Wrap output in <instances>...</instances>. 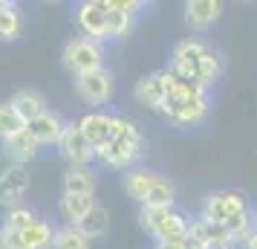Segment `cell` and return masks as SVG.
I'll list each match as a JSON object with an SVG mask.
<instances>
[{"label": "cell", "instance_id": "7", "mask_svg": "<svg viewBox=\"0 0 257 249\" xmlns=\"http://www.w3.org/2000/svg\"><path fill=\"white\" fill-rule=\"evenodd\" d=\"M142 156H145V145H139V142H116V139H110L107 145H101V148L95 151L98 165L110 168V171H121V174L139 168Z\"/></svg>", "mask_w": 257, "mask_h": 249}, {"label": "cell", "instance_id": "4", "mask_svg": "<svg viewBox=\"0 0 257 249\" xmlns=\"http://www.w3.org/2000/svg\"><path fill=\"white\" fill-rule=\"evenodd\" d=\"M61 64L64 70L70 72L72 78L75 75H84V72H93L104 67V44H95L90 38L75 35L70 38L64 49H61Z\"/></svg>", "mask_w": 257, "mask_h": 249}, {"label": "cell", "instance_id": "19", "mask_svg": "<svg viewBox=\"0 0 257 249\" xmlns=\"http://www.w3.org/2000/svg\"><path fill=\"white\" fill-rule=\"evenodd\" d=\"M136 15L124 12L118 6V0H107V44L110 41H124L136 29Z\"/></svg>", "mask_w": 257, "mask_h": 249}, {"label": "cell", "instance_id": "22", "mask_svg": "<svg viewBox=\"0 0 257 249\" xmlns=\"http://www.w3.org/2000/svg\"><path fill=\"white\" fill-rule=\"evenodd\" d=\"M225 232H222V226L211 223V220H205L202 214H197V217H191V226H188V243L194 249H205L211 243V240H217V237H222Z\"/></svg>", "mask_w": 257, "mask_h": 249}, {"label": "cell", "instance_id": "5", "mask_svg": "<svg viewBox=\"0 0 257 249\" xmlns=\"http://www.w3.org/2000/svg\"><path fill=\"white\" fill-rule=\"evenodd\" d=\"M72 87H75V96L90 110H107V105L116 96V75L107 70V67H101V70L75 75L72 78Z\"/></svg>", "mask_w": 257, "mask_h": 249}, {"label": "cell", "instance_id": "16", "mask_svg": "<svg viewBox=\"0 0 257 249\" xmlns=\"http://www.w3.org/2000/svg\"><path fill=\"white\" fill-rule=\"evenodd\" d=\"M9 105H12V110L21 116L24 125H29L32 119H38L41 113H47L49 110L47 96L41 93V90H35V87H21V90L9 99Z\"/></svg>", "mask_w": 257, "mask_h": 249}, {"label": "cell", "instance_id": "23", "mask_svg": "<svg viewBox=\"0 0 257 249\" xmlns=\"http://www.w3.org/2000/svg\"><path fill=\"white\" fill-rule=\"evenodd\" d=\"M75 226H78L84 235H87V237H90V240L95 243L98 237H104L107 232H110V212H107L101 203H95L93 209L84 214V217H81V220H78Z\"/></svg>", "mask_w": 257, "mask_h": 249}, {"label": "cell", "instance_id": "18", "mask_svg": "<svg viewBox=\"0 0 257 249\" xmlns=\"http://www.w3.org/2000/svg\"><path fill=\"white\" fill-rule=\"evenodd\" d=\"M61 194H78V197H95V171L93 168L70 165L61 180Z\"/></svg>", "mask_w": 257, "mask_h": 249}, {"label": "cell", "instance_id": "31", "mask_svg": "<svg viewBox=\"0 0 257 249\" xmlns=\"http://www.w3.org/2000/svg\"><path fill=\"white\" fill-rule=\"evenodd\" d=\"M153 249H194L188 240H174V243H153Z\"/></svg>", "mask_w": 257, "mask_h": 249}, {"label": "cell", "instance_id": "17", "mask_svg": "<svg viewBox=\"0 0 257 249\" xmlns=\"http://www.w3.org/2000/svg\"><path fill=\"white\" fill-rule=\"evenodd\" d=\"M26 29V18L21 12V6L12 3V0H0V41L12 44V41H21Z\"/></svg>", "mask_w": 257, "mask_h": 249}, {"label": "cell", "instance_id": "3", "mask_svg": "<svg viewBox=\"0 0 257 249\" xmlns=\"http://www.w3.org/2000/svg\"><path fill=\"white\" fill-rule=\"evenodd\" d=\"M139 226L151 235L153 243H174V240H185L188 237L191 217L182 209H176V206H171V209H148V206H142Z\"/></svg>", "mask_w": 257, "mask_h": 249}, {"label": "cell", "instance_id": "20", "mask_svg": "<svg viewBox=\"0 0 257 249\" xmlns=\"http://www.w3.org/2000/svg\"><path fill=\"white\" fill-rule=\"evenodd\" d=\"M156 177H159L156 171H148V168H133V171H127V174L121 177V189H124V194H127L130 200H136L142 206V203L148 200V194H151Z\"/></svg>", "mask_w": 257, "mask_h": 249}, {"label": "cell", "instance_id": "27", "mask_svg": "<svg viewBox=\"0 0 257 249\" xmlns=\"http://www.w3.org/2000/svg\"><path fill=\"white\" fill-rule=\"evenodd\" d=\"M52 249H93V240L84 235L78 226H55Z\"/></svg>", "mask_w": 257, "mask_h": 249}, {"label": "cell", "instance_id": "6", "mask_svg": "<svg viewBox=\"0 0 257 249\" xmlns=\"http://www.w3.org/2000/svg\"><path fill=\"white\" fill-rule=\"evenodd\" d=\"M72 21L81 38L107 44V0H84L72 9Z\"/></svg>", "mask_w": 257, "mask_h": 249}, {"label": "cell", "instance_id": "30", "mask_svg": "<svg viewBox=\"0 0 257 249\" xmlns=\"http://www.w3.org/2000/svg\"><path fill=\"white\" fill-rule=\"evenodd\" d=\"M205 249H240V246H237V243H234L228 235H222V237H217V240H211Z\"/></svg>", "mask_w": 257, "mask_h": 249}, {"label": "cell", "instance_id": "26", "mask_svg": "<svg viewBox=\"0 0 257 249\" xmlns=\"http://www.w3.org/2000/svg\"><path fill=\"white\" fill-rule=\"evenodd\" d=\"M110 139L116 142H139L145 145V136H142V128L124 113H110Z\"/></svg>", "mask_w": 257, "mask_h": 249}, {"label": "cell", "instance_id": "14", "mask_svg": "<svg viewBox=\"0 0 257 249\" xmlns=\"http://www.w3.org/2000/svg\"><path fill=\"white\" fill-rule=\"evenodd\" d=\"M75 128L87 139V145L98 151L101 145L110 142V110H87L75 119Z\"/></svg>", "mask_w": 257, "mask_h": 249}, {"label": "cell", "instance_id": "25", "mask_svg": "<svg viewBox=\"0 0 257 249\" xmlns=\"http://www.w3.org/2000/svg\"><path fill=\"white\" fill-rule=\"evenodd\" d=\"M41 217H44V214L38 212L35 206H26V203H21V206L6 209L0 229H6V232H24V229H29L32 223H38Z\"/></svg>", "mask_w": 257, "mask_h": 249}, {"label": "cell", "instance_id": "9", "mask_svg": "<svg viewBox=\"0 0 257 249\" xmlns=\"http://www.w3.org/2000/svg\"><path fill=\"white\" fill-rule=\"evenodd\" d=\"M248 206H245V194L243 191H234V189H222V191H214V194H208L205 197V203H202V217L205 220H211V223H228L234 214L245 212Z\"/></svg>", "mask_w": 257, "mask_h": 249}, {"label": "cell", "instance_id": "29", "mask_svg": "<svg viewBox=\"0 0 257 249\" xmlns=\"http://www.w3.org/2000/svg\"><path fill=\"white\" fill-rule=\"evenodd\" d=\"M26 125L21 122V116L12 110V105L9 102H0V142L3 139H9V136H15L18 131H24Z\"/></svg>", "mask_w": 257, "mask_h": 249}, {"label": "cell", "instance_id": "21", "mask_svg": "<svg viewBox=\"0 0 257 249\" xmlns=\"http://www.w3.org/2000/svg\"><path fill=\"white\" fill-rule=\"evenodd\" d=\"M133 99L139 102V105H145L148 110H159L162 107V84H159V75L156 72H148V75H142L139 81H136V87H133Z\"/></svg>", "mask_w": 257, "mask_h": 249}, {"label": "cell", "instance_id": "32", "mask_svg": "<svg viewBox=\"0 0 257 249\" xmlns=\"http://www.w3.org/2000/svg\"><path fill=\"white\" fill-rule=\"evenodd\" d=\"M251 223H254V232H257V209H251Z\"/></svg>", "mask_w": 257, "mask_h": 249}, {"label": "cell", "instance_id": "24", "mask_svg": "<svg viewBox=\"0 0 257 249\" xmlns=\"http://www.w3.org/2000/svg\"><path fill=\"white\" fill-rule=\"evenodd\" d=\"M95 206V197H78V194H61L58 200V214L61 220L67 226H75L78 220H81L84 214L90 212Z\"/></svg>", "mask_w": 257, "mask_h": 249}, {"label": "cell", "instance_id": "15", "mask_svg": "<svg viewBox=\"0 0 257 249\" xmlns=\"http://www.w3.org/2000/svg\"><path fill=\"white\" fill-rule=\"evenodd\" d=\"M222 18V3L220 0H191L185 3V15L182 21L191 32H208L214 24Z\"/></svg>", "mask_w": 257, "mask_h": 249}, {"label": "cell", "instance_id": "12", "mask_svg": "<svg viewBox=\"0 0 257 249\" xmlns=\"http://www.w3.org/2000/svg\"><path fill=\"white\" fill-rule=\"evenodd\" d=\"M41 145L29 136V131H18L15 136L9 139H3L0 142V154H3V162H9V165H24L29 168V162H35L38 156H41Z\"/></svg>", "mask_w": 257, "mask_h": 249}, {"label": "cell", "instance_id": "2", "mask_svg": "<svg viewBox=\"0 0 257 249\" xmlns=\"http://www.w3.org/2000/svg\"><path fill=\"white\" fill-rule=\"evenodd\" d=\"M208 110H211V93L208 90H202L197 84L179 78L174 96H168L156 113H159L165 122H171L174 128H197V125H202V122L208 119Z\"/></svg>", "mask_w": 257, "mask_h": 249}, {"label": "cell", "instance_id": "8", "mask_svg": "<svg viewBox=\"0 0 257 249\" xmlns=\"http://www.w3.org/2000/svg\"><path fill=\"white\" fill-rule=\"evenodd\" d=\"M55 226L47 217H41L24 232H6L0 229V249H52Z\"/></svg>", "mask_w": 257, "mask_h": 249}, {"label": "cell", "instance_id": "1", "mask_svg": "<svg viewBox=\"0 0 257 249\" xmlns=\"http://www.w3.org/2000/svg\"><path fill=\"white\" fill-rule=\"evenodd\" d=\"M168 70L174 72L176 78L197 84V87L211 93L217 87V81L222 78L225 61H222L220 49L214 44H208L205 38H182V41L174 44Z\"/></svg>", "mask_w": 257, "mask_h": 249}, {"label": "cell", "instance_id": "11", "mask_svg": "<svg viewBox=\"0 0 257 249\" xmlns=\"http://www.w3.org/2000/svg\"><path fill=\"white\" fill-rule=\"evenodd\" d=\"M55 151H58V156L64 159V162L78 165V168H90L95 162V151L87 145V139H84L81 133H78L75 122H70V125H67V131L61 133Z\"/></svg>", "mask_w": 257, "mask_h": 249}, {"label": "cell", "instance_id": "10", "mask_svg": "<svg viewBox=\"0 0 257 249\" xmlns=\"http://www.w3.org/2000/svg\"><path fill=\"white\" fill-rule=\"evenodd\" d=\"M29 186H32L29 168L9 165V162L0 165V206H3V209L21 206L24 197H26V191H29Z\"/></svg>", "mask_w": 257, "mask_h": 249}, {"label": "cell", "instance_id": "13", "mask_svg": "<svg viewBox=\"0 0 257 249\" xmlns=\"http://www.w3.org/2000/svg\"><path fill=\"white\" fill-rule=\"evenodd\" d=\"M67 119L61 116L58 110H47V113H41L38 119H32L29 125H26V131H29V136L35 139L41 148H55L61 139V133L67 131Z\"/></svg>", "mask_w": 257, "mask_h": 249}, {"label": "cell", "instance_id": "28", "mask_svg": "<svg viewBox=\"0 0 257 249\" xmlns=\"http://www.w3.org/2000/svg\"><path fill=\"white\" fill-rule=\"evenodd\" d=\"M222 232H225V235L231 237V240L237 243V246H240V243H243L245 237H248L251 232H254V223H251V209H245V212L234 214V217L228 220V223H222Z\"/></svg>", "mask_w": 257, "mask_h": 249}]
</instances>
